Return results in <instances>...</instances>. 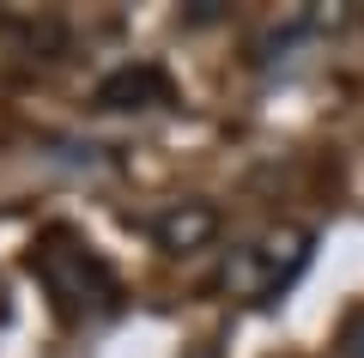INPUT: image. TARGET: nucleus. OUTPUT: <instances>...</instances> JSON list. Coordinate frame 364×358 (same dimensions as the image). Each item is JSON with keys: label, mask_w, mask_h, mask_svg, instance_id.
<instances>
[{"label": "nucleus", "mask_w": 364, "mask_h": 358, "mask_svg": "<svg viewBox=\"0 0 364 358\" xmlns=\"http://www.w3.org/2000/svg\"><path fill=\"white\" fill-rule=\"evenodd\" d=\"M31 273H37V285L49 292L55 316L73 322V328H85V322H104L122 310V280L116 268H109L104 256H97V243L91 237H79L73 225H49L31 243Z\"/></svg>", "instance_id": "obj_1"}, {"label": "nucleus", "mask_w": 364, "mask_h": 358, "mask_svg": "<svg viewBox=\"0 0 364 358\" xmlns=\"http://www.w3.org/2000/svg\"><path fill=\"white\" fill-rule=\"evenodd\" d=\"M316 256V231L310 225H267L243 243H231L219 256V273H213V292L231 298V304H273L298 285V273L310 268Z\"/></svg>", "instance_id": "obj_2"}, {"label": "nucleus", "mask_w": 364, "mask_h": 358, "mask_svg": "<svg viewBox=\"0 0 364 358\" xmlns=\"http://www.w3.org/2000/svg\"><path fill=\"white\" fill-rule=\"evenodd\" d=\"M164 103H176V85L152 61L116 67V73H104L97 91H91V110H104V115H140V110H164Z\"/></svg>", "instance_id": "obj_3"}, {"label": "nucleus", "mask_w": 364, "mask_h": 358, "mask_svg": "<svg viewBox=\"0 0 364 358\" xmlns=\"http://www.w3.org/2000/svg\"><path fill=\"white\" fill-rule=\"evenodd\" d=\"M146 231H152V243L164 256H188V249H207L219 237V213L207 201H170L164 213L146 219Z\"/></svg>", "instance_id": "obj_4"}, {"label": "nucleus", "mask_w": 364, "mask_h": 358, "mask_svg": "<svg viewBox=\"0 0 364 358\" xmlns=\"http://www.w3.org/2000/svg\"><path fill=\"white\" fill-rule=\"evenodd\" d=\"M340 358H364V310L340 328Z\"/></svg>", "instance_id": "obj_5"}]
</instances>
